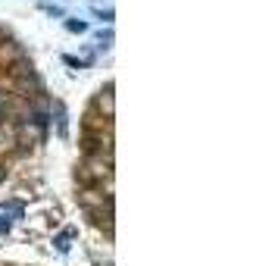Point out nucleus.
Returning a JSON list of instances; mask_svg holds the SVG:
<instances>
[{
  "instance_id": "nucleus-2",
  "label": "nucleus",
  "mask_w": 278,
  "mask_h": 266,
  "mask_svg": "<svg viewBox=\"0 0 278 266\" xmlns=\"http://www.w3.org/2000/svg\"><path fill=\"white\" fill-rule=\"evenodd\" d=\"M0 179H4V169H0Z\"/></svg>"
},
{
  "instance_id": "nucleus-1",
  "label": "nucleus",
  "mask_w": 278,
  "mask_h": 266,
  "mask_svg": "<svg viewBox=\"0 0 278 266\" xmlns=\"http://www.w3.org/2000/svg\"><path fill=\"white\" fill-rule=\"evenodd\" d=\"M66 28H69V31H85V22H69Z\"/></svg>"
}]
</instances>
